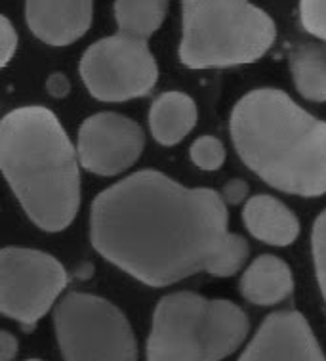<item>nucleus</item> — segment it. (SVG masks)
Returning a JSON list of instances; mask_svg holds the SVG:
<instances>
[{"label":"nucleus","instance_id":"obj_1","mask_svg":"<svg viewBox=\"0 0 326 361\" xmlns=\"http://www.w3.org/2000/svg\"><path fill=\"white\" fill-rule=\"evenodd\" d=\"M92 243L151 287L199 271L229 277L248 257L246 241L229 231L220 193L183 188L155 171L136 172L99 193L92 207Z\"/></svg>","mask_w":326,"mask_h":361},{"label":"nucleus","instance_id":"obj_2","mask_svg":"<svg viewBox=\"0 0 326 361\" xmlns=\"http://www.w3.org/2000/svg\"><path fill=\"white\" fill-rule=\"evenodd\" d=\"M231 136L242 161L273 188L303 197L326 193V123L288 94H246L231 115Z\"/></svg>","mask_w":326,"mask_h":361},{"label":"nucleus","instance_id":"obj_3","mask_svg":"<svg viewBox=\"0 0 326 361\" xmlns=\"http://www.w3.org/2000/svg\"><path fill=\"white\" fill-rule=\"evenodd\" d=\"M0 171L40 230H65L75 220L80 204L77 152L46 107H20L0 121Z\"/></svg>","mask_w":326,"mask_h":361},{"label":"nucleus","instance_id":"obj_4","mask_svg":"<svg viewBox=\"0 0 326 361\" xmlns=\"http://www.w3.org/2000/svg\"><path fill=\"white\" fill-rule=\"evenodd\" d=\"M248 319L237 304L174 293L158 302L147 361H220L241 346Z\"/></svg>","mask_w":326,"mask_h":361},{"label":"nucleus","instance_id":"obj_5","mask_svg":"<svg viewBox=\"0 0 326 361\" xmlns=\"http://www.w3.org/2000/svg\"><path fill=\"white\" fill-rule=\"evenodd\" d=\"M180 59L191 69L252 63L273 47V20L248 0H182Z\"/></svg>","mask_w":326,"mask_h":361},{"label":"nucleus","instance_id":"obj_6","mask_svg":"<svg viewBox=\"0 0 326 361\" xmlns=\"http://www.w3.org/2000/svg\"><path fill=\"white\" fill-rule=\"evenodd\" d=\"M54 319L65 361H136L130 323L115 304L71 293L56 306Z\"/></svg>","mask_w":326,"mask_h":361},{"label":"nucleus","instance_id":"obj_7","mask_svg":"<svg viewBox=\"0 0 326 361\" xmlns=\"http://www.w3.org/2000/svg\"><path fill=\"white\" fill-rule=\"evenodd\" d=\"M80 75L94 98L126 102L149 92L158 79V67L145 40L118 33L86 50Z\"/></svg>","mask_w":326,"mask_h":361},{"label":"nucleus","instance_id":"obj_8","mask_svg":"<svg viewBox=\"0 0 326 361\" xmlns=\"http://www.w3.org/2000/svg\"><path fill=\"white\" fill-rule=\"evenodd\" d=\"M67 285L63 266L33 249L0 250V314L33 327Z\"/></svg>","mask_w":326,"mask_h":361},{"label":"nucleus","instance_id":"obj_9","mask_svg":"<svg viewBox=\"0 0 326 361\" xmlns=\"http://www.w3.org/2000/svg\"><path fill=\"white\" fill-rule=\"evenodd\" d=\"M144 145V132L132 118L98 113L80 126L79 161L94 174L115 176L136 163Z\"/></svg>","mask_w":326,"mask_h":361},{"label":"nucleus","instance_id":"obj_10","mask_svg":"<svg viewBox=\"0 0 326 361\" xmlns=\"http://www.w3.org/2000/svg\"><path fill=\"white\" fill-rule=\"evenodd\" d=\"M239 361H326V357L303 315L277 312L261 323Z\"/></svg>","mask_w":326,"mask_h":361},{"label":"nucleus","instance_id":"obj_11","mask_svg":"<svg viewBox=\"0 0 326 361\" xmlns=\"http://www.w3.org/2000/svg\"><path fill=\"white\" fill-rule=\"evenodd\" d=\"M94 0H27V23L52 47H67L92 25Z\"/></svg>","mask_w":326,"mask_h":361},{"label":"nucleus","instance_id":"obj_12","mask_svg":"<svg viewBox=\"0 0 326 361\" xmlns=\"http://www.w3.org/2000/svg\"><path fill=\"white\" fill-rule=\"evenodd\" d=\"M244 224L248 231L263 243L287 247L300 233V222L294 212L279 199L269 195H254L244 207Z\"/></svg>","mask_w":326,"mask_h":361},{"label":"nucleus","instance_id":"obj_13","mask_svg":"<svg viewBox=\"0 0 326 361\" xmlns=\"http://www.w3.org/2000/svg\"><path fill=\"white\" fill-rule=\"evenodd\" d=\"M294 289L292 271L281 258L261 255L248 266L241 281L242 296L258 306L287 300Z\"/></svg>","mask_w":326,"mask_h":361},{"label":"nucleus","instance_id":"obj_14","mask_svg":"<svg viewBox=\"0 0 326 361\" xmlns=\"http://www.w3.org/2000/svg\"><path fill=\"white\" fill-rule=\"evenodd\" d=\"M195 125L196 105L187 94L164 92L151 105L149 126L158 144H180Z\"/></svg>","mask_w":326,"mask_h":361},{"label":"nucleus","instance_id":"obj_15","mask_svg":"<svg viewBox=\"0 0 326 361\" xmlns=\"http://www.w3.org/2000/svg\"><path fill=\"white\" fill-rule=\"evenodd\" d=\"M294 85L309 102H326V44L306 42L290 52Z\"/></svg>","mask_w":326,"mask_h":361},{"label":"nucleus","instance_id":"obj_16","mask_svg":"<svg viewBox=\"0 0 326 361\" xmlns=\"http://www.w3.org/2000/svg\"><path fill=\"white\" fill-rule=\"evenodd\" d=\"M168 10V0H117L115 18L118 33L145 40L157 33Z\"/></svg>","mask_w":326,"mask_h":361},{"label":"nucleus","instance_id":"obj_17","mask_svg":"<svg viewBox=\"0 0 326 361\" xmlns=\"http://www.w3.org/2000/svg\"><path fill=\"white\" fill-rule=\"evenodd\" d=\"M191 159L203 171H218L225 161V147L214 136H203L191 145Z\"/></svg>","mask_w":326,"mask_h":361},{"label":"nucleus","instance_id":"obj_18","mask_svg":"<svg viewBox=\"0 0 326 361\" xmlns=\"http://www.w3.org/2000/svg\"><path fill=\"white\" fill-rule=\"evenodd\" d=\"M301 25L326 42V0H301Z\"/></svg>","mask_w":326,"mask_h":361},{"label":"nucleus","instance_id":"obj_19","mask_svg":"<svg viewBox=\"0 0 326 361\" xmlns=\"http://www.w3.org/2000/svg\"><path fill=\"white\" fill-rule=\"evenodd\" d=\"M311 241H313V258L315 268H317V277H319L320 290H322V296H325L326 300V210L315 222Z\"/></svg>","mask_w":326,"mask_h":361},{"label":"nucleus","instance_id":"obj_20","mask_svg":"<svg viewBox=\"0 0 326 361\" xmlns=\"http://www.w3.org/2000/svg\"><path fill=\"white\" fill-rule=\"evenodd\" d=\"M15 48H18L15 29L4 16H0V69L12 59V56L15 54Z\"/></svg>","mask_w":326,"mask_h":361},{"label":"nucleus","instance_id":"obj_21","mask_svg":"<svg viewBox=\"0 0 326 361\" xmlns=\"http://www.w3.org/2000/svg\"><path fill=\"white\" fill-rule=\"evenodd\" d=\"M248 185L242 182V180H231L225 190H223V201H229V203H241L242 199L246 197Z\"/></svg>","mask_w":326,"mask_h":361},{"label":"nucleus","instance_id":"obj_22","mask_svg":"<svg viewBox=\"0 0 326 361\" xmlns=\"http://www.w3.org/2000/svg\"><path fill=\"white\" fill-rule=\"evenodd\" d=\"M18 354V341L8 331H0V361H12Z\"/></svg>","mask_w":326,"mask_h":361},{"label":"nucleus","instance_id":"obj_23","mask_svg":"<svg viewBox=\"0 0 326 361\" xmlns=\"http://www.w3.org/2000/svg\"><path fill=\"white\" fill-rule=\"evenodd\" d=\"M31 361H40V360H31Z\"/></svg>","mask_w":326,"mask_h":361}]
</instances>
